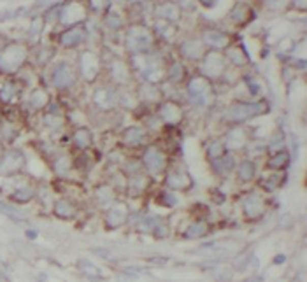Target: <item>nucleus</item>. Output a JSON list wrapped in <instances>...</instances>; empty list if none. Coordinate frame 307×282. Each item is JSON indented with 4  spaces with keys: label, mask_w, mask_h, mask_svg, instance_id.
Masks as SVG:
<instances>
[{
    "label": "nucleus",
    "mask_w": 307,
    "mask_h": 282,
    "mask_svg": "<svg viewBox=\"0 0 307 282\" xmlns=\"http://www.w3.org/2000/svg\"><path fill=\"white\" fill-rule=\"evenodd\" d=\"M225 153H227L225 144H223V142H220V140L211 142V144H209V148H207V158H209V160H216V158H220L221 154H225Z\"/></svg>",
    "instance_id": "4c0bfd02"
},
{
    "label": "nucleus",
    "mask_w": 307,
    "mask_h": 282,
    "mask_svg": "<svg viewBox=\"0 0 307 282\" xmlns=\"http://www.w3.org/2000/svg\"><path fill=\"white\" fill-rule=\"evenodd\" d=\"M186 91H188L190 100L199 107L209 105L212 102V98H214L212 81L202 74H195L193 77H190L188 83H186Z\"/></svg>",
    "instance_id": "20e7f679"
},
{
    "label": "nucleus",
    "mask_w": 307,
    "mask_h": 282,
    "mask_svg": "<svg viewBox=\"0 0 307 282\" xmlns=\"http://www.w3.org/2000/svg\"><path fill=\"white\" fill-rule=\"evenodd\" d=\"M195 2H199L202 7H205V9H214L218 6V0H195Z\"/></svg>",
    "instance_id": "a18cd8bd"
},
{
    "label": "nucleus",
    "mask_w": 307,
    "mask_h": 282,
    "mask_svg": "<svg viewBox=\"0 0 307 282\" xmlns=\"http://www.w3.org/2000/svg\"><path fill=\"white\" fill-rule=\"evenodd\" d=\"M267 210V203L263 200L262 195H256V193H251L248 195L246 198L242 200V212H244V218L248 221H256L260 219Z\"/></svg>",
    "instance_id": "4468645a"
},
{
    "label": "nucleus",
    "mask_w": 307,
    "mask_h": 282,
    "mask_svg": "<svg viewBox=\"0 0 307 282\" xmlns=\"http://www.w3.org/2000/svg\"><path fill=\"white\" fill-rule=\"evenodd\" d=\"M255 19V9L248 2H235L228 13V21L237 28H244Z\"/></svg>",
    "instance_id": "ddd939ff"
},
{
    "label": "nucleus",
    "mask_w": 307,
    "mask_h": 282,
    "mask_svg": "<svg viewBox=\"0 0 307 282\" xmlns=\"http://www.w3.org/2000/svg\"><path fill=\"white\" fill-rule=\"evenodd\" d=\"M237 168V179L242 181V183H250L255 179L256 175V163L251 160H242L239 165H235Z\"/></svg>",
    "instance_id": "cd10ccee"
},
{
    "label": "nucleus",
    "mask_w": 307,
    "mask_h": 282,
    "mask_svg": "<svg viewBox=\"0 0 307 282\" xmlns=\"http://www.w3.org/2000/svg\"><path fill=\"white\" fill-rule=\"evenodd\" d=\"M72 140H74V144H76L79 149H88L91 146V140H93L91 132L86 128V126H79V128L74 130Z\"/></svg>",
    "instance_id": "7c9ffc66"
},
{
    "label": "nucleus",
    "mask_w": 307,
    "mask_h": 282,
    "mask_svg": "<svg viewBox=\"0 0 307 282\" xmlns=\"http://www.w3.org/2000/svg\"><path fill=\"white\" fill-rule=\"evenodd\" d=\"M207 51V48L204 46V42L200 41V37H192V39H185V41L179 44V58L181 60H190V61H197L204 53Z\"/></svg>",
    "instance_id": "2eb2a0df"
},
{
    "label": "nucleus",
    "mask_w": 307,
    "mask_h": 282,
    "mask_svg": "<svg viewBox=\"0 0 307 282\" xmlns=\"http://www.w3.org/2000/svg\"><path fill=\"white\" fill-rule=\"evenodd\" d=\"M60 0H37V6L39 7H49V6H54L58 4Z\"/></svg>",
    "instance_id": "49530a36"
},
{
    "label": "nucleus",
    "mask_w": 307,
    "mask_h": 282,
    "mask_svg": "<svg viewBox=\"0 0 307 282\" xmlns=\"http://www.w3.org/2000/svg\"><path fill=\"white\" fill-rule=\"evenodd\" d=\"M26 237H30V238H36V231H26Z\"/></svg>",
    "instance_id": "de8ad7c7"
},
{
    "label": "nucleus",
    "mask_w": 307,
    "mask_h": 282,
    "mask_svg": "<svg viewBox=\"0 0 307 282\" xmlns=\"http://www.w3.org/2000/svg\"><path fill=\"white\" fill-rule=\"evenodd\" d=\"M290 165V154L286 149H279L275 153L270 154V158L267 160V168L272 170V172H281V170H286Z\"/></svg>",
    "instance_id": "a878e982"
},
{
    "label": "nucleus",
    "mask_w": 307,
    "mask_h": 282,
    "mask_svg": "<svg viewBox=\"0 0 307 282\" xmlns=\"http://www.w3.org/2000/svg\"><path fill=\"white\" fill-rule=\"evenodd\" d=\"M28 49L25 44L11 42L0 49V72L2 74H14L25 65Z\"/></svg>",
    "instance_id": "7ed1b4c3"
},
{
    "label": "nucleus",
    "mask_w": 307,
    "mask_h": 282,
    "mask_svg": "<svg viewBox=\"0 0 307 282\" xmlns=\"http://www.w3.org/2000/svg\"><path fill=\"white\" fill-rule=\"evenodd\" d=\"M134 68L128 61L121 60V58H114L111 63V77L114 84H127L132 79Z\"/></svg>",
    "instance_id": "a211bd4d"
},
{
    "label": "nucleus",
    "mask_w": 307,
    "mask_h": 282,
    "mask_svg": "<svg viewBox=\"0 0 307 282\" xmlns=\"http://www.w3.org/2000/svg\"><path fill=\"white\" fill-rule=\"evenodd\" d=\"M0 279H2V280H6V279H7V277H6V275H4V273H2V270H0Z\"/></svg>",
    "instance_id": "3c124183"
},
{
    "label": "nucleus",
    "mask_w": 307,
    "mask_h": 282,
    "mask_svg": "<svg viewBox=\"0 0 307 282\" xmlns=\"http://www.w3.org/2000/svg\"><path fill=\"white\" fill-rule=\"evenodd\" d=\"M290 4V0H265V7L269 11H281Z\"/></svg>",
    "instance_id": "79ce46f5"
},
{
    "label": "nucleus",
    "mask_w": 307,
    "mask_h": 282,
    "mask_svg": "<svg viewBox=\"0 0 307 282\" xmlns=\"http://www.w3.org/2000/svg\"><path fill=\"white\" fill-rule=\"evenodd\" d=\"M125 172H127L128 177L137 175V173H142V172H144V165H142V160H139V158H132V160H127Z\"/></svg>",
    "instance_id": "c9c22d12"
},
{
    "label": "nucleus",
    "mask_w": 307,
    "mask_h": 282,
    "mask_svg": "<svg viewBox=\"0 0 307 282\" xmlns=\"http://www.w3.org/2000/svg\"><path fill=\"white\" fill-rule=\"evenodd\" d=\"M116 98H118V95H116V91L112 88H99L95 91V103L102 107V109H109V107L114 105Z\"/></svg>",
    "instance_id": "bb28decb"
},
{
    "label": "nucleus",
    "mask_w": 307,
    "mask_h": 282,
    "mask_svg": "<svg viewBox=\"0 0 307 282\" xmlns=\"http://www.w3.org/2000/svg\"><path fill=\"white\" fill-rule=\"evenodd\" d=\"M128 218V208L125 203H116L107 210L106 214V225L109 228H119L121 225H125Z\"/></svg>",
    "instance_id": "412c9836"
},
{
    "label": "nucleus",
    "mask_w": 307,
    "mask_h": 282,
    "mask_svg": "<svg viewBox=\"0 0 307 282\" xmlns=\"http://www.w3.org/2000/svg\"><path fill=\"white\" fill-rule=\"evenodd\" d=\"M0 212H2V214H6V216H9V218L14 219V221H23V219H25V216H23L21 212L16 210L14 207L7 205L6 202H0Z\"/></svg>",
    "instance_id": "58836bf2"
},
{
    "label": "nucleus",
    "mask_w": 307,
    "mask_h": 282,
    "mask_svg": "<svg viewBox=\"0 0 307 282\" xmlns=\"http://www.w3.org/2000/svg\"><path fill=\"white\" fill-rule=\"evenodd\" d=\"M142 165L151 175H160L167 170V154L157 146H149L142 154Z\"/></svg>",
    "instance_id": "423d86ee"
},
{
    "label": "nucleus",
    "mask_w": 307,
    "mask_h": 282,
    "mask_svg": "<svg viewBox=\"0 0 307 282\" xmlns=\"http://www.w3.org/2000/svg\"><path fill=\"white\" fill-rule=\"evenodd\" d=\"M223 53H225L227 61L234 65V67H246V65H250V61H251V58L248 55L246 49H244V46L237 44V42H232Z\"/></svg>",
    "instance_id": "6ab92c4d"
},
{
    "label": "nucleus",
    "mask_w": 307,
    "mask_h": 282,
    "mask_svg": "<svg viewBox=\"0 0 307 282\" xmlns=\"http://www.w3.org/2000/svg\"><path fill=\"white\" fill-rule=\"evenodd\" d=\"M111 2H116V4H123V2H128V0H111Z\"/></svg>",
    "instance_id": "8fccbe9b"
},
{
    "label": "nucleus",
    "mask_w": 307,
    "mask_h": 282,
    "mask_svg": "<svg viewBox=\"0 0 307 282\" xmlns=\"http://www.w3.org/2000/svg\"><path fill=\"white\" fill-rule=\"evenodd\" d=\"M225 149H230V151H237V149H242L244 146L248 144V132L242 128V126L235 125L228 130L227 138H225Z\"/></svg>",
    "instance_id": "aec40b11"
},
{
    "label": "nucleus",
    "mask_w": 307,
    "mask_h": 282,
    "mask_svg": "<svg viewBox=\"0 0 307 282\" xmlns=\"http://www.w3.org/2000/svg\"><path fill=\"white\" fill-rule=\"evenodd\" d=\"M165 186L174 191H188L193 188V179L185 168L172 167L165 170Z\"/></svg>",
    "instance_id": "6e6552de"
},
{
    "label": "nucleus",
    "mask_w": 307,
    "mask_h": 282,
    "mask_svg": "<svg viewBox=\"0 0 307 282\" xmlns=\"http://www.w3.org/2000/svg\"><path fill=\"white\" fill-rule=\"evenodd\" d=\"M4 156V149H2V144H0V158Z\"/></svg>",
    "instance_id": "603ef678"
},
{
    "label": "nucleus",
    "mask_w": 307,
    "mask_h": 282,
    "mask_svg": "<svg viewBox=\"0 0 307 282\" xmlns=\"http://www.w3.org/2000/svg\"><path fill=\"white\" fill-rule=\"evenodd\" d=\"M158 119L167 126H177L182 121V107L179 102L176 100L169 98V100H163L158 107Z\"/></svg>",
    "instance_id": "1a4fd4ad"
},
{
    "label": "nucleus",
    "mask_w": 307,
    "mask_h": 282,
    "mask_svg": "<svg viewBox=\"0 0 307 282\" xmlns=\"http://www.w3.org/2000/svg\"><path fill=\"white\" fill-rule=\"evenodd\" d=\"M185 70H186V67H185V63H182V60H172L170 63L167 61L165 79L172 84H179V83H182V79H185V74H186Z\"/></svg>",
    "instance_id": "5701e85b"
},
{
    "label": "nucleus",
    "mask_w": 307,
    "mask_h": 282,
    "mask_svg": "<svg viewBox=\"0 0 307 282\" xmlns=\"http://www.w3.org/2000/svg\"><path fill=\"white\" fill-rule=\"evenodd\" d=\"M51 81H53V86L58 88V90H65V88L72 86V84L76 83V72H74V68L71 67V63H67V61H58L51 72Z\"/></svg>",
    "instance_id": "9b49d317"
},
{
    "label": "nucleus",
    "mask_w": 307,
    "mask_h": 282,
    "mask_svg": "<svg viewBox=\"0 0 307 282\" xmlns=\"http://www.w3.org/2000/svg\"><path fill=\"white\" fill-rule=\"evenodd\" d=\"M104 21H106L107 28L111 30H119L123 26V18L119 16L118 13H114V11L109 9L106 14H104Z\"/></svg>",
    "instance_id": "f704fd0d"
},
{
    "label": "nucleus",
    "mask_w": 307,
    "mask_h": 282,
    "mask_svg": "<svg viewBox=\"0 0 307 282\" xmlns=\"http://www.w3.org/2000/svg\"><path fill=\"white\" fill-rule=\"evenodd\" d=\"M88 4H90V9L93 13L102 14V16L111 9V6H112L111 0H88Z\"/></svg>",
    "instance_id": "e433bc0d"
},
{
    "label": "nucleus",
    "mask_w": 307,
    "mask_h": 282,
    "mask_svg": "<svg viewBox=\"0 0 307 282\" xmlns=\"http://www.w3.org/2000/svg\"><path fill=\"white\" fill-rule=\"evenodd\" d=\"M181 6L174 0H162V2L155 4L153 7V16L165 23H177L181 18Z\"/></svg>",
    "instance_id": "9d476101"
},
{
    "label": "nucleus",
    "mask_w": 307,
    "mask_h": 282,
    "mask_svg": "<svg viewBox=\"0 0 307 282\" xmlns=\"http://www.w3.org/2000/svg\"><path fill=\"white\" fill-rule=\"evenodd\" d=\"M155 42H157L155 30L147 28L142 23L130 25L125 32V46L132 56L151 53L155 49Z\"/></svg>",
    "instance_id": "f257e3e1"
},
{
    "label": "nucleus",
    "mask_w": 307,
    "mask_h": 282,
    "mask_svg": "<svg viewBox=\"0 0 307 282\" xmlns=\"http://www.w3.org/2000/svg\"><path fill=\"white\" fill-rule=\"evenodd\" d=\"M19 96V88L16 83H6L0 88V100L4 103H13Z\"/></svg>",
    "instance_id": "473e14b6"
},
{
    "label": "nucleus",
    "mask_w": 307,
    "mask_h": 282,
    "mask_svg": "<svg viewBox=\"0 0 307 282\" xmlns=\"http://www.w3.org/2000/svg\"><path fill=\"white\" fill-rule=\"evenodd\" d=\"M128 2H132V4H142L144 0H128Z\"/></svg>",
    "instance_id": "09e8293b"
},
{
    "label": "nucleus",
    "mask_w": 307,
    "mask_h": 282,
    "mask_svg": "<svg viewBox=\"0 0 307 282\" xmlns=\"http://www.w3.org/2000/svg\"><path fill=\"white\" fill-rule=\"evenodd\" d=\"M69 168H71V160H69L67 154L56 158V161H54V172L60 173V175H64V173L69 172Z\"/></svg>",
    "instance_id": "ea45409f"
},
{
    "label": "nucleus",
    "mask_w": 307,
    "mask_h": 282,
    "mask_svg": "<svg viewBox=\"0 0 307 282\" xmlns=\"http://www.w3.org/2000/svg\"><path fill=\"white\" fill-rule=\"evenodd\" d=\"M84 41H86V26H84L83 23H81V25L69 26V28H65L64 32L60 33V37H58L60 46H64V48L67 49L77 48V46H81Z\"/></svg>",
    "instance_id": "dca6fc26"
},
{
    "label": "nucleus",
    "mask_w": 307,
    "mask_h": 282,
    "mask_svg": "<svg viewBox=\"0 0 307 282\" xmlns=\"http://www.w3.org/2000/svg\"><path fill=\"white\" fill-rule=\"evenodd\" d=\"M290 6L293 7L295 11L304 14L305 9H307V0H290Z\"/></svg>",
    "instance_id": "37998d69"
},
{
    "label": "nucleus",
    "mask_w": 307,
    "mask_h": 282,
    "mask_svg": "<svg viewBox=\"0 0 307 282\" xmlns=\"http://www.w3.org/2000/svg\"><path fill=\"white\" fill-rule=\"evenodd\" d=\"M163 96L162 90L158 88L157 83H144L137 88V100L139 102H160V98Z\"/></svg>",
    "instance_id": "4be33fe9"
},
{
    "label": "nucleus",
    "mask_w": 307,
    "mask_h": 282,
    "mask_svg": "<svg viewBox=\"0 0 307 282\" xmlns=\"http://www.w3.org/2000/svg\"><path fill=\"white\" fill-rule=\"evenodd\" d=\"M227 58H225L223 51H218V49H207L204 53V56L199 60V74L209 77L211 81L220 79L227 72Z\"/></svg>",
    "instance_id": "39448f33"
},
{
    "label": "nucleus",
    "mask_w": 307,
    "mask_h": 282,
    "mask_svg": "<svg viewBox=\"0 0 307 282\" xmlns=\"http://www.w3.org/2000/svg\"><path fill=\"white\" fill-rule=\"evenodd\" d=\"M81 265H83V272H86V275H90V277L99 275V270L93 268L91 263H88V261H81Z\"/></svg>",
    "instance_id": "c03bdc74"
},
{
    "label": "nucleus",
    "mask_w": 307,
    "mask_h": 282,
    "mask_svg": "<svg viewBox=\"0 0 307 282\" xmlns=\"http://www.w3.org/2000/svg\"><path fill=\"white\" fill-rule=\"evenodd\" d=\"M23 165H25V156L19 151H9L0 158V173H4V175L16 173L23 168Z\"/></svg>",
    "instance_id": "f3484780"
},
{
    "label": "nucleus",
    "mask_w": 307,
    "mask_h": 282,
    "mask_svg": "<svg viewBox=\"0 0 307 282\" xmlns=\"http://www.w3.org/2000/svg\"><path fill=\"white\" fill-rule=\"evenodd\" d=\"M200 41L207 49H218V51H225L228 46L232 44V36L225 30L220 28H204L200 32Z\"/></svg>",
    "instance_id": "0eeeda50"
},
{
    "label": "nucleus",
    "mask_w": 307,
    "mask_h": 282,
    "mask_svg": "<svg viewBox=\"0 0 307 282\" xmlns=\"http://www.w3.org/2000/svg\"><path fill=\"white\" fill-rule=\"evenodd\" d=\"M269 111V105H267L265 100H256V102H244V100H239V102H234L225 113V119L234 125H240V123L248 121L251 118H256V116H262Z\"/></svg>",
    "instance_id": "f03ea898"
},
{
    "label": "nucleus",
    "mask_w": 307,
    "mask_h": 282,
    "mask_svg": "<svg viewBox=\"0 0 307 282\" xmlns=\"http://www.w3.org/2000/svg\"><path fill=\"white\" fill-rule=\"evenodd\" d=\"M123 144L127 148H139L146 140V132L142 126H128L123 132Z\"/></svg>",
    "instance_id": "393cba45"
},
{
    "label": "nucleus",
    "mask_w": 307,
    "mask_h": 282,
    "mask_svg": "<svg viewBox=\"0 0 307 282\" xmlns=\"http://www.w3.org/2000/svg\"><path fill=\"white\" fill-rule=\"evenodd\" d=\"M48 103H49V95L44 88H36V90H32V93L28 96V105L32 107V109L41 111V109H44V107H48Z\"/></svg>",
    "instance_id": "c85d7f7f"
},
{
    "label": "nucleus",
    "mask_w": 307,
    "mask_h": 282,
    "mask_svg": "<svg viewBox=\"0 0 307 282\" xmlns=\"http://www.w3.org/2000/svg\"><path fill=\"white\" fill-rule=\"evenodd\" d=\"M211 167L218 173V175H228L232 170L235 168V158L232 153L221 154L216 160H211Z\"/></svg>",
    "instance_id": "b1692460"
},
{
    "label": "nucleus",
    "mask_w": 307,
    "mask_h": 282,
    "mask_svg": "<svg viewBox=\"0 0 307 282\" xmlns=\"http://www.w3.org/2000/svg\"><path fill=\"white\" fill-rule=\"evenodd\" d=\"M79 70L86 83H93L100 74V58L93 51H84L79 56Z\"/></svg>",
    "instance_id": "f8f14e48"
},
{
    "label": "nucleus",
    "mask_w": 307,
    "mask_h": 282,
    "mask_svg": "<svg viewBox=\"0 0 307 282\" xmlns=\"http://www.w3.org/2000/svg\"><path fill=\"white\" fill-rule=\"evenodd\" d=\"M209 233V225L204 221H195L188 226V230L182 233L185 240H195V238H202Z\"/></svg>",
    "instance_id": "c756f323"
},
{
    "label": "nucleus",
    "mask_w": 307,
    "mask_h": 282,
    "mask_svg": "<svg viewBox=\"0 0 307 282\" xmlns=\"http://www.w3.org/2000/svg\"><path fill=\"white\" fill-rule=\"evenodd\" d=\"M53 55H54V51L51 48H42V49H39V53H37V63L39 65H48L49 61L53 60Z\"/></svg>",
    "instance_id": "a19ab883"
},
{
    "label": "nucleus",
    "mask_w": 307,
    "mask_h": 282,
    "mask_svg": "<svg viewBox=\"0 0 307 282\" xmlns=\"http://www.w3.org/2000/svg\"><path fill=\"white\" fill-rule=\"evenodd\" d=\"M34 195H36V191H34L32 186H21L13 193V198L19 203H25V202H30V200L34 198Z\"/></svg>",
    "instance_id": "72a5a7b5"
},
{
    "label": "nucleus",
    "mask_w": 307,
    "mask_h": 282,
    "mask_svg": "<svg viewBox=\"0 0 307 282\" xmlns=\"http://www.w3.org/2000/svg\"><path fill=\"white\" fill-rule=\"evenodd\" d=\"M54 216L60 219H72L74 216H76V207H74L69 200L62 198L54 203Z\"/></svg>",
    "instance_id": "2f4dec72"
}]
</instances>
